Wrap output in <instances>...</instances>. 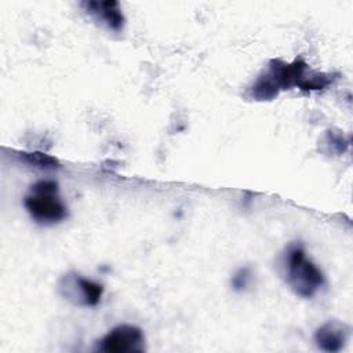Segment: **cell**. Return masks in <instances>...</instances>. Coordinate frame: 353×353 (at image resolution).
Here are the masks:
<instances>
[{
    "label": "cell",
    "instance_id": "obj_1",
    "mask_svg": "<svg viewBox=\"0 0 353 353\" xmlns=\"http://www.w3.org/2000/svg\"><path fill=\"white\" fill-rule=\"evenodd\" d=\"M281 266L287 284L301 298H312L325 284L324 273L307 259L302 244H291L285 250Z\"/></svg>",
    "mask_w": 353,
    "mask_h": 353
},
{
    "label": "cell",
    "instance_id": "obj_2",
    "mask_svg": "<svg viewBox=\"0 0 353 353\" xmlns=\"http://www.w3.org/2000/svg\"><path fill=\"white\" fill-rule=\"evenodd\" d=\"M58 182L40 179L30 186L23 205L30 218L40 225H55L68 216V207L58 196Z\"/></svg>",
    "mask_w": 353,
    "mask_h": 353
},
{
    "label": "cell",
    "instance_id": "obj_3",
    "mask_svg": "<svg viewBox=\"0 0 353 353\" xmlns=\"http://www.w3.org/2000/svg\"><path fill=\"white\" fill-rule=\"evenodd\" d=\"M58 291L73 305L92 307L101 302L103 285L79 273H68L59 280Z\"/></svg>",
    "mask_w": 353,
    "mask_h": 353
},
{
    "label": "cell",
    "instance_id": "obj_4",
    "mask_svg": "<svg viewBox=\"0 0 353 353\" xmlns=\"http://www.w3.org/2000/svg\"><path fill=\"white\" fill-rule=\"evenodd\" d=\"M97 350L105 353H141L145 352L143 331L131 324H120L112 328L98 341Z\"/></svg>",
    "mask_w": 353,
    "mask_h": 353
},
{
    "label": "cell",
    "instance_id": "obj_5",
    "mask_svg": "<svg viewBox=\"0 0 353 353\" xmlns=\"http://www.w3.org/2000/svg\"><path fill=\"white\" fill-rule=\"evenodd\" d=\"M349 335H350L349 325L338 320H330L316 330L314 343L323 352L336 353L346 346L349 341Z\"/></svg>",
    "mask_w": 353,
    "mask_h": 353
},
{
    "label": "cell",
    "instance_id": "obj_6",
    "mask_svg": "<svg viewBox=\"0 0 353 353\" xmlns=\"http://www.w3.org/2000/svg\"><path fill=\"white\" fill-rule=\"evenodd\" d=\"M83 7L90 17H92L101 25L106 26L109 30H113V32L123 30L125 18L117 1L114 0L84 1Z\"/></svg>",
    "mask_w": 353,
    "mask_h": 353
},
{
    "label": "cell",
    "instance_id": "obj_7",
    "mask_svg": "<svg viewBox=\"0 0 353 353\" xmlns=\"http://www.w3.org/2000/svg\"><path fill=\"white\" fill-rule=\"evenodd\" d=\"M307 69L306 62L302 59H295L294 62H283L280 59L270 61L268 73L276 81L277 87L281 90H288L292 87H298L299 81L305 77V72Z\"/></svg>",
    "mask_w": 353,
    "mask_h": 353
},
{
    "label": "cell",
    "instance_id": "obj_8",
    "mask_svg": "<svg viewBox=\"0 0 353 353\" xmlns=\"http://www.w3.org/2000/svg\"><path fill=\"white\" fill-rule=\"evenodd\" d=\"M279 92H280V88L277 87L276 81L272 79V76L268 72H265L248 88L247 95L254 101H272L279 95Z\"/></svg>",
    "mask_w": 353,
    "mask_h": 353
},
{
    "label": "cell",
    "instance_id": "obj_9",
    "mask_svg": "<svg viewBox=\"0 0 353 353\" xmlns=\"http://www.w3.org/2000/svg\"><path fill=\"white\" fill-rule=\"evenodd\" d=\"M18 159L22 164L41 171H52L61 165L57 157L43 152H19Z\"/></svg>",
    "mask_w": 353,
    "mask_h": 353
},
{
    "label": "cell",
    "instance_id": "obj_10",
    "mask_svg": "<svg viewBox=\"0 0 353 353\" xmlns=\"http://www.w3.org/2000/svg\"><path fill=\"white\" fill-rule=\"evenodd\" d=\"M335 77L332 74H327V73H313L309 77H303L299 84L298 88L302 91H319V90H324L328 85H331L334 83Z\"/></svg>",
    "mask_w": 353,
    "mask_h": 353
},
{
    "label": "cell",
    "instance_id": "obj_11",
    "mask_svg": "<svg viewBox=\"0 0 353 353\" xmlns=\"http://www.w3.org/2000/svg\"><path fill=\"white\" fill-rule=\"evenodd\" d=\"M254 273L250 266H243L234 272V274L230 279V285L234 291L243 292L247 291L252 283Z\"/></svg>",
    "mask_w": 353,
    "mask_h": 353
},
{
    "label": "cell",
    "instance_id": "obj_12",
    "mask_svg": "<svg viewBox=\"0 0 353 353\" xmlns=\"http://www.w3.org/2000/svg\"><path fill=\"white\" fill-rule=\"evenodd\" d=\"M324 143H325V145H331V143H332L331 152H335V153H343L345 149L347 148V141H345L343 135L335 134V132H332V131H328V132L325 134Z\"/></svg>",
    "mask_w": 353,
    "mask_h": 353
}]
</instances>
